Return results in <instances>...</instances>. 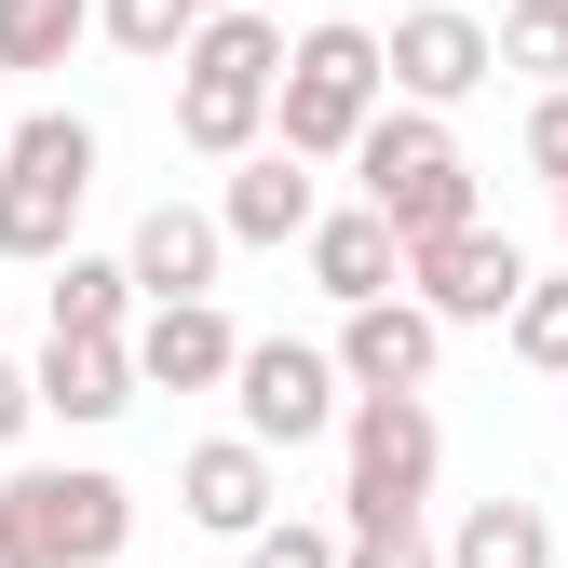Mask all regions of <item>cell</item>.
I'll return each instance as SVG.
<instances>
[{"mask_svg": "<svg viewBox=\"0 0 568 568\" xmlns=\"http://www.w3.org/2000/svg\"><path fill=\"white\" fill-rule=\"evenodd\" d=\"M271 95H284V28L257 14V0L203 14V28H190V54H176V150L244 163L257 135H271Z\"/></svg>", "mask_w": 568, "mask_h": 568, "instance_id": "obj_1", "label": "cell"}, {"mask_svg": "<svg viewBox=\"0 0 568 568\" xmlns=\"http://www.w3.org/2000/svg\"><path fill=\"white\" fill-rule=\"evenodd\" d=\"M379 95H393V41H379V28H352V14H325V28L284 41L271 135H284V150H312V163H352V135L379 122Z\"/></svg>", "mask_w": 568, "mask_h": 568, "instance_id": "obj_2", "label": "cell"}, {"mask_svg": "<svg viewBox=\"0 0 568 568\" xmlns=\"http://www.w3.org/2000/svg\"><path fill=\"white\" fill-rule=\"evenodd\" d=\"M352 176H366V203H379L406 244H434V231H460V217H474V163H460L447 109H419V95H393L366 135H352Z\"/></svg>", "mask_w": 568, "mask_h": 568, "instance_id": "obj_3", "label": "cell"}, {"mask_svg": "<svg viewBox=\"0 0 568 568\" xmlns=\"http://www.w3.org/2000/svg\"><path fill=\"white\" fill-rule=\"evenodd\" d=\"M95 203V122L82 109H28L14 150H0V257H68V231H82Z\"/></svg>", "mask_w": 568, "mask_h": 568, "instance_id": "obj_4", "label": "cell"}, {"mask_svg": "<svg viewBox=\"0 0 568 568\" xmlns=\"http://www.w3.org/2000/svg\"><path fill=\"white\" fill-rule=\"evenodd\" d=\"M0 528H14L41 568H109L135 541V487L95 474V460H28L14 487H0Z\"/></svg>", "mask_w": 568, "mask_h": 568, "instance_id": "obj_5", "label": "cell"}, {"mask_svg": "<svg viewBox=\"0 0 568 568\" xmlns=\"http://www.w3.org/2000/svg\"><path fill=\"white\" fill-rule=\"evenodd\" d=\"M231 406H244V434L257 447H312L352 419V366L312 338H244V366H231Z\"/></svg>", "mask_w": 568, "mask_h": 568, "instance_id": "obj_6", "label": "cell"}, {"mask_svg": "<svg viewBox=\"0 0 568 568\" xmlns=\"http://www.w3.org/2000/svg\"><path fill=\"white\" fill-rule=\"evenodd\" d=\"M338 447H352V487H338L352 515H419V501H434L447 434H434V406H419V393H352Z\"/></svg>", "mask_w": 568, "mask_h": 568, "instance_id": "obj_7", "label": "cell"}, {"mask_svg": "<svg viewBox=\"0 0 568 568\" xmlns=\"http://www.w3.org/2000/svg\"><path fill=\"white\" fill-rule=\"evenodd\" d=\"M406 284H419L447 325H515V298H528V244L487 231V217H460V231H434V244H406Z\"/></svg>", "mask_w": 568, "mask_h": 568, "instance_id": "obj_8", "label": "cell"}, {"mask_svg": "<svg viewBox=\"0 0 568 568\" xmlns=\"http://www.w3.org/2000/svg\"><path fill=\"white\" fill-rule=\"evenodd\" d=\"M434 352H447V312L419 298V284L338 312V366H352V393H419V379H434Z\"/></svg>", "mask_w": 568, "mask_h": 568, "instance_id": "obj_9", "label": "cell"}, {"mask_svg": "<svg viewBox=\"0 0 568 568\" xmlns=\"http://www.w3.org/2000/svg\"><path fill=\"white\" fill-rule=\"evenodd\" d=\"M487 68H501V28H487V14H460V0H419V14H393V95L460 109Z\"/></svg>", "mask_w": 568, "mask_h": 568, "instance_id": "obj_10", "label": "cell"}, {"mask_svg": "<svg viewBox=\"0 0 568 568\" xmlns=\"http://www.w3.org/2000/svg\"><path fill=\"white\" fill-rule=\"evenodd\" d=\"M217 217H231V244H312V217H325V176H312V150L257 135V150L231 163V190H217Z\"/></svg>", "mask_w": 568, "mask_h": 568, "instance_id": "obj_11", "label": "cell"}, {"mask_svg": "<svg viewBox=\"0 0 568 568\" xmlns=\"http://www.w3.org/2000/svg\"><path fill=\"white\" fill-rule=\"evenodd\" d=\"M231 366H244V338H231L217 298H150L135 312V379L150 393H217Z\"/></svg>", "mask_w": 568, "mask_h": 568, "instance_id": "obj_12", "label": "cell"}, {"mask_svg": "<svg viewBox=\"0 0 568 568\" xmlns=\"http://www.w3.org/2000/svg\"><path fill=\"white\" fill-rule=\"evenodd\" d=\"M135 393H150V379H135V338H68V325L41 338V419H68V434H109Z\"/></svg>", "mask_w": 568, "mask_h": 568, "instance_id": "obj_13", "label": "cell"}, {"mask_svg": "<svg viewBox=\"0 0 568 568\" xmlns=\"http://www.w3.org/2000/svg\"><path fill=\"white\" fill-rule=\"evenodd\" d=\"M176 501H190V528L257 541V528H271V447H257V434H203V447L176 460Z\"/></svg>", "mask_w": 568, "mask_h": 568, "instance_id": "obj_14", "label": "cell"}, {"mask_svg": "<svg viewBox=\"0 0 568 568\" xmlns=\"http://www.w3.org/2000/svg\"><path fill=\"white\" fill-rule=\"evenodd\" d=\"M122 257H135V284H150V298H217V257H231V217H217V203H150Z\"/></svg>", "mask_w": 568, "mask_h": 568, "instance_id": "obj_15", "label": "cell"}, {"mask_svg": "<svg viewBox=\"0 0 568 568\" xmlns=\"http://www.w3.org/2000/svg\"><path fill=\"white\" fill-rule=\"evenodd\" d=\"M312 284H325V298L352 312V298H393V284H406V231L379 217V203H338V217H312Z\"/></svg>", "mask_w": 568, "mask_h": 568, "instance_id": "obj_16", "label": "cell"}, {"mask_svg": "<svg viewBox=\"0 0 568 568\" xmlns=\"http://www.w3.org/2000/svg\"><path fill=\"white\" fill-rule=\"evenodd\" d=\"M41 298H54V325H68V338H135V312H150V284H135V257H82V244H68Z\"/></svg>", "mask_w": 568, "mask_h": 568, "instance_id": "obj_17", "label": "cell"}, {"mask_svg": "<svg viewBox=\"0 0 568 568\" xmlns=\"http://www.w3.org/2000/svg\"><path fill=\"white\" fill-rule=\"evenodd\" d=\"M447 568H555V528H541V501H474L460 528H447Z\"/></svg>", "mask_w": 568, "mask_h": 568, "instance_id": "obj_18", "label": "cell"}, {"mask_svg": "<svg viewBox=\"0 0 568 568\" xmlns=\"http://www.w3.org/2000/svg\"><path fill=\"white\" fill-rule=\"evenodd\" d=\"M82 28H109V0H0V68H68Z\"/></svg>", "mask_w": 568, "mask_h": 568, "instance_id": "obj_19", "label": "cell"}, {"mask_svg": "<svg viewBox=\"0 0 568 568\" xmlns=\"http://www.w3.org/2000/svg\"><path fill=\"white\" fill-rule=\"evenodd\" d=\"M501 68L568 82V0H501Z\"/></svg>", "mask_w": 568, "mask_h": 568, "instance_id": "obj_20", "label": "cell"}, {"mask_svg": "<svg viewBox=\"0 0 568 568\" xmlns=\"http://www.w3.org/2000/svg\"><path fill=\"white\" fill-rule=\"evenodd\" d=\"M501 338L528 352L541 379H568V271H528V298H515V325H501Z\"/></svg>", "mask_w": 568, "mask_h": 568, "instance_id": "obj_21", "label": "cell"}, {"mask_svg": "<svg viewBox=\"0 0 568 568\" xmlns=\"http://www.w3.org/2000/svg\"><path fill=\"white\" fill-rule=\"evenodd\" d=\"M190 28H203V0H109V41H122V54H150V68H176Z\"/></svg>", "mask_w": 568, "mask_h": 568, "instance_id": "obj_22", "label": "cell"}, {"mask_svg": "<svg viewBox=\"0 0 568 568\" xmlns=\"http://www.w3.org/2000/svg\"><path fill=\"white\" fill-rule=\"evenodd\" d=\"M352 568H447V541L419 515H352Z\"/></svg>", "mask_w": 568, "mask_h": 568, "instance_id": "obj_23", "label": "cell"}, {"mask_svg": "<svg viewBox=\"0 0 568 568\" xmlns=\"http://www.w3.org/2000/svg\"><path fill=\"white\" fill-rule=\"evenodd\" d=\"M244 568H352V528H298V515H271L244 541Z\"/></svg>", "mask_w": 568, "mask_h": 568, "instance_id": "obj_24", "label": "cell"}, {"mask_svg": "<svg viewBox=\"0 0 568 568\" xmlns=\"http://www.w3.org/2000/svg\"><path fill=\"white\" fill-rule=\"evenodd\" d=\"M528 176L568 190V82H541V109H528Z\"/></svg>", "mask_w": 568, "mask_h": 568, "instance_id": "obj_25", "label": "cell"}, {"mask_svg": "<svg viewBox=\"0 0 568 568\" xmlns=\"http://www.w3.org/2000/svg\"><path fill=\"white\" fill-rule=\"evenodd\" d=\"M28 419H41V366H14V352H0V447H14Z\"/></svg>", "mask_w": 568, "mask_h": 568, "instance_id": "obj_26", "label": "cell"}, {"mask_svg": "<svg viewBox=\"0 0 568 568\" xmlns=\"http://www.w3.org/2000/svg\"><path fill=\"white\" fill-rule=\"evenodd\" d=\"M0 568H41V555H28V541H14V528H0Z\"/></svg>", "mask_w": 568, "mask_h": 568, "instance_id": "obj_27", "label": "cell"}, {"mask_svg": "<svg viewBox=\"0 0 568 568\" xmlns=\"http://www.w3.org/2000/svg\"><path fill=\"white\" fill-rule=\"evenodd\" d=\"M0 150H14V109H0Z\"/></svg>", "mask_w": 568, "mask_h": 568, "instance_id": "obj_28", "label": "cell"}, {"mask_svg": "<svg viewBox=\"0 0 568 568\" xmlns=\"http://www.w3.org/2000/svg\"><path fill=\"white\" fill-rule=\"evenodd\" d=\"M555 231H568V190H555Z\"/></svg>", "mask_w": 568, "mask_h": 568, "instance_id": "obj_29", "label": "cell"}, {"mask_svg": "<svg viewBox=\"0 0 568 568\" xmlns=\"http://www.w3.org/2000/svg\"><path fill=\"white\" fill-rule=\"evenodd\" d=\"M203 14H231V0H203Z\"/></svg>", "mask_w": 568, "mask_h": 568, "instance_id": "obj_30", "label": "cell"}, {"mask_svg": "<svg viewBox=\"0 0 568 568\" xmlns=\"http://www.w3.org/2000/svg\"><path fill=\"white\" fill-rule=\"evenodd\" d=\"M555 568H568V555H555Z\"/></svg>", "mask_w": 568, "mask_h": 568, "instance_id": "obj_31", "label": "cell"}]
</instances>
